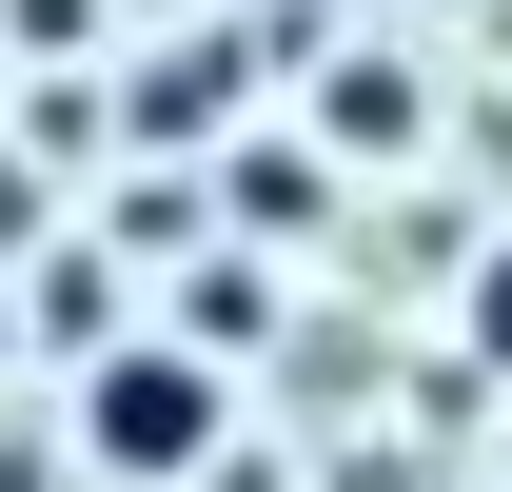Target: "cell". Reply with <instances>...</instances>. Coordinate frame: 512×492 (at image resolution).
Instances as JSON below:
<instances>
[{
	"instance_id": "cell-5",
	"label": "cell",
	"mask_w": 512,
	"mask_h": 492,
	"mask_svg": "<svg viewBox=\"0 0 512 492\" xmlns=\"http://www.w3.org/2000/svg\"><path fill=\"white\" fill-rule=\"evenodd\" d=\"M20 237H40V178H20V158H0V256H20Z\"/></svg>"
},
{
	"instance_id": "cell-1",
	"label": "cell",
	"mask_w": 512,
	"mask_h": 492,
	"mask_svg": "<svg viewBox=\"0 0 512 492\" xmlns=\"http://www.w3.org/2000/svg\"><path fill=\"white\" fill-rule=\"evenodd\" d=\"M79 453L119 492H197L237 453V374L197 355V335H119V355H79Z\"/></svg>"
},
{
	"instance_id": "cell-6",
	"label": "cell",
	"mask_w": 512,
	"mask_h": 492,
	"mask_svg": "<svg viewBox=\"0 0 512 492\" xmlns=\"http://www.w3.org/2000/svg\"><path fill=\"white\" fill-rule=\"evenodd\" d=\"M197 492H276V473H256V453H217V473H197Z\"/></svg>"
},
{
	"instance_id": "cell-3",
	"label": "cell",
	"mask_w": 512,
	"mask_h": 492,
	"mask_svg": "<svg viewBox=\"0 0 512 492\" xmlns=\"http://www.w3.org/2000/svg\"><path fill=\"white\" fill-rule=\"evenodd\" d=\"M335 138H355V158H394V138H414V79L355 60V79H335Z\"/></svg>"
},
{
	"instance_id": "cell-7",
	"label": "cell",
	"mask_w": 512,
	"mask_h": 492,
	"mask_svg": "<svg viewBox=\"0 0 512 492\" xmlns=\"http://www.w3.org/2000/svg\"><path fill=\"white\" fill-rule=\"evenodd\" d=\"M0 374H20V315H0Z\"/></svg>"
},
{
	"instance_id": "cell-4",
	"label": "cell",
	"mask_w": 512,
	"mask_h": 492,
	"mask_svg": "<svg viewBox=\"0 0 512 492\" xmlns=\"http://www.w3.org/2000/svg\"><path fill=\"white\" fill-rule=\"evenodd\" d=\"M453 335H473V374H512V237L473 256V276H453Z\"/></svg>"
},
{
	"instance_id": "cell-2",
	"label": "cell",
	"mask_w": 512,
	"mask_h": 492,
	"mask_svg": "<svg viewBox=\"0 0 512 492\" xmlns=\"http://www.w3.org/2000/svg\"><path fill=\"white\" fill-rule=\"evenodd\" d=\"M316 158H296V138H237V178H217V217H237V237H316Z\"/></svg>"
}]
</instances>
